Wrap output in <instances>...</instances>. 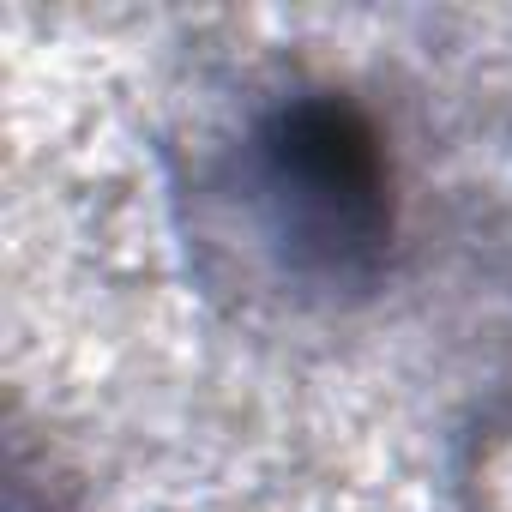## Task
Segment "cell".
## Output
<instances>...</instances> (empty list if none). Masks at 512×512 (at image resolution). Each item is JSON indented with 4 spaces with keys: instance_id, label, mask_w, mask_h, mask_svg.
I'll return each instance as SVG.
<instances>
[{
    "instance_id": "cell-1",
    "label": "cell",
    "mask_w": 512,
    "mask_h": 512,
    "mask_svg": "<svg viewBox=\"0 0 512 512\" xmlns=\"http://www.w3.org/2000/svg\"><path fill=\"white\" fill-rule=\"evenodd\" d=\"M253 193L278 266L302 290H368L392 253V163L374 121L338 91L278 103L247 139Z\"/></svg>"
}]
</instances>
